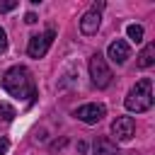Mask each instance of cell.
<instances>
[{
    "label": "cell",
    "instance_id": "1",
    "mask_svg": "<svg viewBox=\"0 0 155 155\" xmlns=\"http://www.w3.org/2000/svg\"><path fill=\"white\" fill-rule=\"evenodd\" d=\"M2 87L12 94V97H34L36 90H34V80H31V73L24 68V65H12L5 75H2Z\"/></svg>",
    "mask_w": 155,
    "mask_h": 155
},
{
    "label": "cell",
    "instance_id": "2",
    "mask_svg": "<svg viewBox=\"0 0 155 155\" xmlns=\"http://www.w3.org/2000/svg\"><path fill=\"white\" fill-rule=\"evenodd\" d=\"M124 104H126V109H128V111H136V114L148 111V109L153 107V80H150V78L138 80V82L128 90V94H126Z\"/></svg>",
    "mask_w": 155,
    "mask_h": 155
},
{
    "label": "cell",
    "instance_id": "3",
    "mask_svg": "<svg viewBox=\"0 0 155 155\" xmlns=\"http://www.w3.org/2000/svg\"><path fill=\"white\" fill-rule=\"evenodd\" d=\"M90 78H92V82H94L97 87H109V82H111V70H109L107 58H104L102 53H94V56L90 58Z\"/></svg>",
    "mask_w": 155,
    "mask_h": 155
},
{
    "label": "cell",
    "instance_id": "4",
    "mask_svg": "<svg viewBox=\"0 0 155 155\" xmlns=\"http://www.w3.org/2000/svg\"><path fill=\"white\" fill-rule=\"evenodd\" d=\"M53 36H56L53 29H46L44 34H34V36L29 39V44H27V53H29L31 58H41V56H46L48 46L53 44Z\"/></svg>",
    "mask_w": 155,
    "mask_h": 155
},
{
    "label": "cell",
    "instance_id": "5",
    "mask_svg": "<svg viewBox=\"0 0 155 155\" xmlns=\"http://www.w3.org/2000/svg\"><path fill=\"white\" fill-rule=\"evenodd\" d=\"M104 7V2H94L85 15H82V19H80V31L82 34H87V36H92V34H97V29H99V10Z\"/></svg>",
    "mask_w": 155,
    "mask_h": 155
},
{
    "label": "cell",
    "instance_id": "6",
    "mask_svg": "<svg viewBox=\"0 0 155 155\" xmlns=\"http://www.w3.org/2000/svg\"><path fill=\"white\" fill-rule=\"evenodd\" d=\"M111 133H114L116 140L126 143V140H131L133 133H136V121H133L131 116H119V119L111 124Z\"/></svg>",
    "mask_w": 155,
    "mask_h": 155
},
{
    "label": "cell",
    "instance_id": "7",
    "mask_svg": "<svg viewBox=\"0 0 155 155\" xmlns=\"http://www.w3.org/2000/svg\"><path fill=\"white\" fill-rule=\"evenodd\" d=\"M104 114H107V109H104L102 104H82V107H78V111H75V116H78L82 124H97V121L104 119Z\"/></svg>",
    "mask_w": 155,
    "mask_h": 155
},
{
    "label": "cell",
    "instance_id": "8",
    "mask_svg": "<svg viewBox=\"0 0 155 155\" xmlns=\"http://www.w3.org/2000/svg\"><path fill=\"white\" fill-rule=\"evenodd\" d=\"M109 58L114 61V63H126V58L131 56V48H128V44L124 41V39H116V41H111L109 44Z\"/></svg>",
    "mask_w": 155,
    "mask_h": 155
},
{
    "label": "cell",
    "instance_id": "9",
    "mask_svg": "<svg viewBox=\"0 0 155 155\" xmlns=\"http://www.w3.org/2000/svg\"><path fill=\"white\" fill-rule=\"evenodd\" d=\"M94 155H119V150L109 138H97L94 140Z\"/></svg>",
    "mask_w": 155,
    "mask_h": 155
},
{
    "label": "cell",
    "instance_id": "10",
    "mask_svg": "<svg viewBox=\"0 0 155 155\" xmlns=\"http://www.w3.org/2000/svg\"><path fill=\"white\" fill-rule=\"evenodd\" d=\"M153 63H155V44H148L138 53V68H150Z\"/></svg>",
    "mask_w": 155,
    "mask_h": 155
},
{
    "label": "cell",
    "instance_id": "11",
    "mask_svg": "<svg viewBox=\"0 0 155 155\" xmlns=\"http://www.w3.org/2000/svg\"><path fill=\"white\" fill-rule=\"evenodd\" d=\"M126 34H128V39H131L133 44H140V41H143V27H140V24H128V27H126Z\"/></svg>",
    "mask_w": 155,
    "mask_h": 155
},
{
    "label": "cell",
    "instance_id": "12",
    "mask_svg": "<svg viewBox=\"0 0 155 155\" xmlns=\"http://www.w3.org/2000/svg\"><path fill=\"white\" fill-rule=\"evenodd\" d=\"M0 116H2L5 121H12V119H15V109H12L10 104H5V102H0Z\"/></svg>",
    "mask_w": 155,
    "mask_h": 155
},
{
    "label": "cell",
    "instance_id": "13",
    "mask_svg": "<svg viewBox=\"0 0 155 155\" xmlns=\"http://www.w3.org/2000/svg\"><path fill=\"white\" fill-rule=\"evenodd\" d=\"M17 7V0H7V2H0V12H10Z\"/></svg>",
    "mask_w": 155,
    "mask_h": 155
},
{
    "label": "cell",
    "instance_id": "14",
    "mask_svg": "<svg viewBox=\"0 0 155 155\" xmlns=\"http://www.w3.org/2000/svg\"><path fill=\"white\" fill-rule=\"evenodd\" d=\"M7 51V34H5V29H0V53H5Z\"/></svg>",
    "mask_w": 155,
    "mask_h": 155
},
{
    "label": "cell",
    "instance_id": "15",
    "mask_svg": "<svg viewBox=\"0 0 155 155\" xmlns=\"http://www.w3.org/2000/svg\"><path fill=\"white\" fill-rule=\"evenodd\" d=\"M7 148H10V140H7V138H0V155H5Z\"/></svg>",
    "mask_w": 155,
    "mask_h": 155
},
{
    "label": "cell",
    "instance_id": "16",
    "mask_svg": "<svg viewBox=\"0 0 155 155\" xmlns=\"http://www.w3.org/2000/svg\"><path fill=\"white\" fill-rule=\"evenodd\" d=\"M24 22H27V24H34V22H36V15H34V12H27Z\"/></svg>",
    "mask_w": 155,
    "mask_h": 155
}]
</instances>
